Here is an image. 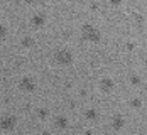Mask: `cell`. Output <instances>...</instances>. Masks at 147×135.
Returning <instances> with one entry per match:
<instances>
[{
	"label": "cell",
	"instance_id": "obj_1",
	"mask_svg": "<svg viewBox=\"0 0 147 135\" xmlns=\"http://www.w3.org/2000/svg\"><path fill=\"white\" fill-rule=\"evenodd\" d=\"M81 37L85 41H88V42H100L102 41V32L96 27L90 26V24H85L81 27Z\"/></svg>",
	"mask_w": 147,
	"mask_h": 135
},
{
	"label": "cell",
	"instance_id": "obj_2",
	"mask_svg": "<svg viewBox=\"0 0 147 135\" xmlns=\"http://www.w3.org/2000/svg\"><path fill=\"white\" fill-rule=\"evenodd\" d=\"M56 61H58L59 64H63V66H68V64L73 62V54L68 49H61V51H58V54H56Z\"/></svg>",
	"mask_w": 147,
	"mask_h": 135
},
{
	"label": "cell",
	"instance_id": "obj_3",
	"mask_svg": "<svg viewBox=\"0 0 147 135\" xmlns=\"http://www.w3.org/2000/svg\"><path fill=\"white\" fill-rule=\"evenodd\" d=\"M115 88V83H113V79H110V78H103L102 81H100V90L103 93H110V91H113Z\"/></svg>",
	"mask_w": 147,
	"mask_h": 135
},
{
	"label": "cell",
	"instance_id": "obj_4",
	"mask_svg": "<svg viewBox=\"0 0 147 135\" xmlns=\"http://www.w3.org/2000/svg\"><path fill=\"white\" fill-rule=\"evenodd\" d=\"M30 24H32L36 29H39V27H44V24H46V15H44V14H34V15H32V19H30Z\"/></svg>",
	"mask_w": 147,
	"mask_h": 135
},
{
	"label": "cell",
	"instance_id": "obj_5",
	"mask_svg": "<svg viewBox=\"0 0 147 135\" xmlns=\"http://www.w3.org/2000/svg\"><path fill=\"white\" fill-rule=\"evenodd\" d=\"M123 127H125V118H123L122 115H115V117L112 118V128L118 132V130H122Z\"/></svg>",
	"mask_w": 147,
	"mask_h": 135
},
{
	"label": "cell",
	"instance_id": "obj_6",
	"mask_svg": "<svg viewBox=\"0 0 147 135\" xmlns=\"http://www.w3.org/2000/svg\"><path fill=\"white\" fill-rule=\"evenodd\" d=\"M0 127H2L3 130H10V128H14L15 127V117H3V118L0 120Z\"/></svg>",
	"mask_w": 147,
	"mask_h": 135
},
{
	"label": "cell",
	"instance_id": "obj_7",
	"mask_svg": "<svg viewBox=\"0 0 147 135\" xmlns=\"http://www.w3.org/2000/svg\"><path fill=\"white\" fill-rule=\"evenodd\" d=\"M20 88L26 90V91H34L36 90V83H34L32 78H22V81H20Z\"/></svg>",
	"mask_w": 147,
	"mask_h": 135
},
{
	"label": "cell",
	"instance_id": "obj_8",
	"mask_svg": "<svg viewBox=\"0 0 147 135\" xmlns=\"http://www.w3.org/2000/svg\"><path fill=\"white\" fill-rule=\"evenodd\" d=\"M54 125L58 127L59 130H64V128L68 127V118H66V117H63V115H59V117L54 118Z\"/></svg>",
	"mask_w": 147,
	"mask_h": 135
},
{
	"label": "cell",
	"instance_id": "obj_9",
	"mask_svg": "<svg viewBox=\"0 0 147 135\" xmlns=\"http://www.w3.org/2000/svg\"><path fill=\"white\" fill-rule=\"evenodd\" d=\"M85 117H86L90 122H95L96 118H98V111H96L95 108H88V110L85 111Z\"/></svg>",
	"mask_w": 147,
	"mask_h": 135
},
{
	"label": "cell",
	"instance_id": "obj_10",
	"mask_svg": "<svg viewBox=\"0 0 147 135\" xmlns=\"http://www.w3.org/2000/svg\"><path fill=\"white\" fill-rule=\"evenodd\" d=\"M130 106H132V108H140V106H142V100H140V98H132V100H130Z\"/></svg>",
	"mask_w": 147,
	"mask_h": 135
},
{
	"label": "cell",
	"instance_id": "obj_11",
	"mask_svg": "<svg viewBox=\"0 0 147 135\" xmlns=\"http://www.w3.org/2000/svg\"><path fill=\"white\" fill-rule=\"evenodd\" d=\"M130 83L135 85V86H139V85H140V78H139L137 75H132V76H130Z\"/></svg>",
	"mask_w": 147,
	"mask_h": 135
},
{
	"label": "cell",
	"instance_id": "obj_12",
	"mask_svg": "<svg viewBox=\"0 0 147 135\" xmlns=\"http://www.w3.org/2000/svg\"><path fill=\"white\" fill-rule=\"evenodd\" d=\"M32 44H34V42H32V39H30V37H26V39L22 41V46H27V47H29V46H32Z\"/></svg>",
	"mask_w": 147,
	"mask_h": 135
},
{
	"label": "cell",
	"instance_id": "obj_13",
	"mask_svg": "<svg viewBox=\"0 0 147 135\" xmlns=\"http://www.w3.org/2000/svg\"><path fill=\"white\" fill-rule=\"evenodd\" d=\"M5 34H7V30H5V27H3V26L0 24V37H3Z\"/></svg>",
	"mask_w": 147,
	"mask_h": 135
},
{
	"label": "cell",
	"instance_id": "obj_14",
	"mask_svg": "<svg viewBox=\"0 0 147 135\" xmlns=\"http://www.w3.org/2000/svg\"><path fill=\"white\" fill-rule=\"evenodd\" d=\"M135 49V44L134 42H127V51H134Z\"/></svg>",
	"mask_w": 147,
	"mask_h": 135
},
{
	"label": "cell",
	"instance_id": "obj_15",
	"mask_svg": "<svg viewBox=\"0 0 147 135\" xmlns=\"http://www.w3.org/2000/svg\"><path fill=\"white\" fill-rule=\"evenodd\" d=\"M110 3H112L113 7H118V5L122 3V0H110Z\"/></svg>",
	"mask_w": 147,
	"mask_h": 135
},
{
	"label": "cell",
	"instance_id": "obj_16",
	"mask_svg": "<svg viewBox=\"0 0 147 135\" xmlns=\"http://www.w3.org/2000/svg\"><path fill=\"white\" fill-rule=\"evenodd\" d=\"M39 115H41V117H42V118H44L46 115H47V111H46V110H41V113H39Z\"/></svg>",
	"mask_w": 147,
	"mask_h": 135
},
{
	"label": "cell",
	"instance_id": "obj_17",
	"mask_svg": "<svg viewBox=\"0 0 147 135\" xmlns=\"http://www.w3.org/2000/svg\"><path fill=\"white\" fill-rule=\"evenodd\" d=\"M42 135H51V134H49V132H42Z\"/></svg>",
	"mask_w": 147,
	"mask_h": 135
},
{
	"label": "cell",
	"instance_id": "obj_18",
	"mask_svg": "<svg viewBox=\"0 0 147 135\" xmlns=\"http://www.w3.org/2000/svg\"><path fill=\"white\" fill-rule=\"evenodd\" d=\"M144 64H146V68H147V58H146V61H144Z\"/></svg>",
	"mask_w": 147,
	"mask_h": 135
},
{
	"label": "cell",
	"instance_id": "obj_19",
	"mask_svg": "<svg viewBox=\"0 0 147 135\" xmlns=\"http://www.w3.org/2000/svg\"><path fill=\"white\" fill-rule=\"evenodd\" d=\"M2 2H3V0H0V3H2Z\"/></svg>",
	"mask_w": 147,
	"mask_h": 135
}]
</instances>
